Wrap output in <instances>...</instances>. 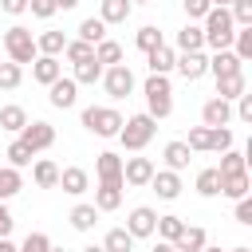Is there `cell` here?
<instances>
[{"instance_id":"6da1fadb","label":"cell","mask_w":252,"mask_h":252,"mask_svg":"<svg viewBox=\"0 0 252 252\" xmlns=\"http://www.w3.org/2000/svg\"><path fill=\"white\" fill-rule=\"evenodd\" d=\"M154 134H158V118H150V114L142 110V114H130V118H122L118 142H122V150L138 154V150H146V146L154 142Z\"/></svg>"},{"instance_id":"7a4b0ae2","label":"cell","mask_w":252,"mask_h":252,"mask_svg":"<svg viewBox=\"0 0 252 252\" xmlns=\"http://www.w3.org/2000/svg\"><path fill=\"white\" fill-rule=\"evenodd\" d=\"M142 94H146V114L150 118H169L173 114V87H169V75H150L142 83Z\"/></svg>"},{"instance_id":"3957f363","label":"cell","mask_w":252,"mask_h":252,"mask_svg":"<svg viewBox=\"0 0 252 252\" xmlns=\"http://www.w3.org/2000/svg\"><path fill=\"white\" fill-rule=\"evenodd\" d=\"M201 32H205V47L224 51V47H232V32H236V24H232L228 8H209V12H205Z\"/></svg>"},{"instance_id":"277c9868","label":"cell","mask_w":252,"mask_h":252,"mask_svg":"<svg viewBox=\"0 0 252 252\" xmlns=\"http://www.w3.org/2000/svg\"><path fill=\"white\" fill-rule=\"evenodd\" d=\"M4 51H8V59L12 63H32L39 51H35V35H32V28H24V24H12L8 32H4Z\"/></svg>"},{"instance_id":"5b68a950","label":"cell","mask_w":252,"mask_h":252,"mask_svg":"<svg viewBox=\"0 0 252 252\" xmlns=\"http://www.w3.org/2000/svg\"><path fill=\"white\" fill-rule=\"evenodd\" d=\"M83 126H87L91 134H98V138H118L122 114H118L114 106H87V110H83Z\"/></svg>"},{"instance_id":"8992f818","label":"cell","mask_w":252,"mask_h":252,"mask_svg":"<svg viewBox=\"0 0 252 252\" xmlns=\"http://www.w3.org/2000/svg\"><path fill=\"white\" fill-rule=\"evenodd\" d=\"M98 83H102V91L118 102V98H126V94L134 91V71H130L126 63H114V67H102V79H98Z\"/></svg>"},{"instance_id":"52a82bcc","label":"cell","mask_w":252,"mask_h":252,"mask_svg":"<svg viewBox=\"0 0 252 252\" xmlns=\"http://www.w3.org/2000/svg\"><path fill=\"white\" fill-rule=\"evenodd\" d=\"M173 71H177L185 83H197L201 75H209V55H205V51H177Z\"/></svg>"},{"instance_id":"ba28073f","label":"cell","mask_w":252,"mask_h":252,"mask_svg":"<svg viewBox=\"0 0 252 252\" xmlns=\"http://www.w3.org/2000/svg\"><path fill=\"white\" fill-rule=\"evenodd\" d=\"M20 142H24L32 154H43V150L55 146V126H51V122H28V126L20 130Z\"/></svg>"},{"instance_id":"9c48e42d","label":"cell","mask_w":252,"mask_h":252,"mask_svg":"<svg viewBox=\"0 0 252 252\" xmlns=\"http://www.w3.org/2000/svg\"><path fill=\"white\" fill-rule=\"evenodd\" d=\"M47 102H51L55 110L75 106V102H79V83H75L71 75H59L55 83H47Z\"/></svg>"},{"instance_id":"30bf717a","label":"cell","mask_w":252,"mask_h":252,"mask_svg":"<svg viewBox=\"0 0 252 252\" xmlns=\"http://www.w3.org/2000/svg\"><path fill=\"white\" fill-rule=\"evenodd\" d=\"M154 169H158V165H154L150 158H122V181H126V185H134V189L150 185Z\"/></svg>"},{"instance_id":"8fae6325","label":"cell","mask_w":252,"mask_h":252,"mask_svg":"<svg viewBox=\"0 0 252 252\" xmlns=\"http://www.w3.org/2000/svg\"><path fill=\"white\" fill-rule=\"evenodd\" d=\"M154 224H158V213H154L150 205H138V209H130V217H126V232H130L134 240L154 236Z\"/></svg>"},{"instance_id":"7c38bea8","label":"cell","mask_w":252,"mask_h":252,"mask_svg":"<svg viewBox=\"0 0 252 252\" xmlns=\"http://www.w3.org/2000/svg\"><path fill=\"white\" fill-rule=\"evenodd\" d=\"M55 189H63V193H71V197H83L87 189H91V173L83 169V165H67V169H59V185Z\"/></svg>"},{"instance_id":"4fadbf2b","label":"cell","mask_w":252,"mask_h":252,"mask_svg":"<svg viewBox=\"0 0 252 252\" xmlns=\"http://www.w3.org/2000/svg\"><path fill=\"white\" fill-rule=\"evenodd\" d=\"M150 189H154L161 201H177V197H181V173H173V169H154Z\"/></svg>"},{"instance_id":"5bb4252c","label":"cell","mask_w":252,"mask_h":252,"mask_svg":"<svg viewBox=\"0 0 252 252\" xmlns=\"http://www.w3.org/2000/svg\"><path fill=\"white\" fill-rule=\"evenodd\" d=\"M232 122V102H224V98H209L205 106H201V126H228Z\"/></svg>"},{"instance_id":"9a60e30c","label":"cell","mask_w":252,"mask_h":252,"mask_svg":"<svg viewBox=\"0 0 252 252\" xmlns=\"http://www.w3.org/2000/svg\"><path fill=\"white\" fill-rule=\"evenodd\" d=\"M122 181H98V189H94V209L98 213H114L118 205H122Z\"/></svg>"},{"instance_id":"2e32d148","label":"cell","mask_w":252,"mask_h":252,"mask_svg":"<svg viewBox=\"0 0 252 252\" xmlns=\"http://www.w3.org/2000/svg\"><path fill=\"white\" fill-rule=\"evenodd\" d=\"M209 71H213V79H224V75H240L244 63L232 55V47H224V51H213L209 55Z\"/></svg>"},{"instance_id":"e0dca14e","label":"cell","mask_w":252,"mask_h":252,"mask_svg":"<svg viewBox=\"0 0 252 252\" xmlns=\"http://www.w3.org/2000/svg\"><path fill=\"white\" fill-rule=\"evenodd\" d=\"M59 75H63L59 55H35V59H32V79H35V83H43V87H47V83H55Z\"/></svg>"},{"instance_id":"ac0fdd59","label":"cell","mask_w":252,"mask_h":252,"mask_svg":"<svg viewBox=\"0 0 252 252\" xmlns=\"http://www.w3.org/2000/svg\"><path fill=\"white\" fill-rule=\"evenodd\" d=\"M173 59H177V51H173L169 43H158L154 51H146V67H150V75H169V71H173Z\"/></svg>"},{"instance_id":"d6986e66","label":"cell","mask_w":252,"mask_h":252,"mask_svg":"<svg viewBox=\"0 0 252 252\" xmlns=\"http://www.w3.org/2000/svg\"><path fill=\"white\" fill-rule=\"evenodd\" d=\"M94 177H98V181H122V158L110 154V150L98 154V161H94ZM122 185H126V181H122Z\"/></svg>"},{"instance_id":"ffe728a7","label":"cell","mask_w":252,"mask_h":252,"mask_svg":"<svg viewBox=\"0 0 252 252\" xmlns=\"http://www.w3.org/2000/svg\"><path fill=\"white\" fill-rule=\"evenodd\" d=\"M205 244H209V236H205V228H201V224H185V228H181V236L173 240V248H177V252H201Z\"/></svg>"},{"instance_id":"44dd1931","label":"cell","mask_w":252,"mask_h":252,"mask_svg":"<svg viewBox=\"0 0 252 252\" xmlns=\"http://www.w3.org/2000/svg\"><path fill=\"white\" fill-rule=\"evenodd\" d=\"M173 51H205V32H201V24H185L181 32H177V47Z\"/></svg>"},{"instance_id":"7402d4cb","label":"cell","mask_w":252,"mask_h":252,"mask_svg":"<svg viewBox=\"0 0 252 252\" xmlns=\"http://www.w3.org/2000/svg\"><path fill=\"white\" fill-rule=\"evenodd\" d=\"M161 158H165V169L181 173V169H189V158H193V150H189L185 142H169V146L161 150Z\"/></svg>"},{"instance_id":"603a6c76","label":"cell","mask_w":252,"mask_h":252,"mask_svg":"<svg viewBox=\"0 0 252 252\" xmlns=\"http://www.w3.org/2000/svg\"><path fill=\"white\" fill-rule=\"evenodd\" d=\"M32 181H35L39 189H55V185H59V165H55L51 158H39V161L32 165Z\"/></svg>"},{"instance_id":"cb8c5ba5","label":"cell","mask_w":252,"mask_h":252,"mask_svg":"<svg viewBox=\"0 0 252 252\" xmlns=\"http://www.w3.org/2000/svg\"><path fill=\"white\" fill-rule=\"evenodd\" d=\"M248 185H252V181H248V169H244V173H224V177H220V197L240 201V197H248V193H252Z\"/></svg>"},{"instance_id":"d4e9b609","label":"cell","mask_w":252,"mask_h":252,"mask_svg":"<svg viewBox=\"0 0 252 252\" xmlns=\"http://www.w3.org/2000/svg\"><path fill=\"white\" fill-rule=\"evenodd\" d=\"M130 12H134V4H130V0H102L98 20L110 28V24H126V20H130Z\"/></svg>"},{"instance_id":"484cf974","label":"cell","mask_w":252,"mask_h":252,"mask_svg":"<svg viewBox=\"0 0 252 252\" xmlns=\"http://www.w3.org/2000/svg\"><path fill=\"white\" fill-rule=\"evenodd\" d=\"M24 189V173L16 165H0V201H12Z\"/></svg>"},{"instance_id":"4316f807","label":"cell","mask_w":252,"mask_h":252,"mask_svg":"<svg viewBox=\"0 0 252 252\" xmlns=\"http://www.w3.org/2000/svg\"><path fill=\"white\" fill-rule=\"evenodd\" d=\"M244 91H248V83H244V71H240V75H224V79H217V98H224V102L240 98Z\"/></svg>"},{"instance_id":"83f0119b","label":"cell","mask_w":252,"mask_h":252,"mask_svg":"<svg viewBox=\"0 0 252 252\" xmlns=\"http://www.w3.org/2000/svg\"><path fill=\"white\" fill-rule=\"evenodd\" d=\"M67 220H71V228H75V232H91V228L98 224V209H94V205H75Z\"/></svg>"},{"instance_id":"f1b7e54d","label":"cell","mask_w":252,"mask_h":252,"mask_svg":"<svg viewBox=\"0 0 252 252\" xmlns=\"http://www.w3.org/2000/svg\"><path fill=\"white\" fill-rule=\"evenodd\" d=\"M79 87H94L98 79H102V63L98 59H83V63H75V75H71Z\"/></svg>"},{"instance_id":"f546056e","label":"cell","mask_w":252,"mask_h":252,"mask_svg":"<svg viewBox=\"0 0 252 252\" xmlns=\"http://www.w3.org/2000/svg\"><path fill=\"white\" fill-rule=\"evenodd\" d=\"M24 126H28V110H24V106H16V102H12V106H4V110H0V130L20 134Z\"/></svg>"},{"instance_id":"4dcf8cb0","label":"cell","mask_w":252,"mask_h":252,"mask_svg":"<svg viewBox=\"0 0 252 252\" xmlns=\"http://www.w3.org/2000/svg\"><path fill=\"white\" fill-rule=\"evenodd\" d=\"M63 47H67V35H63V32H43V35H35V51H39V55H63Z\"/></svg>"},{"instance_id":"1f68e13d","label":"cell","mask_w":252,"mask_h":252,"mask_svg":"<svg viewBox=\"0 0 252 252\" xmlns=\"http://www.w3.org/2000/svg\"><path fill=\"white\" fill-rule=\"evenodd\" d=\"M197 193L201 197H220V169L217 165H209V169L197 173Z\"/></svg>"},{"instance_id":"d6a6232c","label":"cell","mask_w":252,"mask_h":252,"mask_svg":"<svg viewBox=\"0 0 252 252\" xmlns=\"http://www.w3.org/2000/svg\"><path fill=\"white\" fill-rule=\"evenodd\" d=\"M232 55H236L240 63H248V59H252V24L232 32Z\"/></svg>"},{"instance_id":"836d02e7","label":"cell","mask_w":252,"mask_h":252,"mask_svg":"<svg viewBox=\"0 0 252 252\" xmlns=\"http://www.w3.org/2000/svg\"><path fill=\"white\" fill-rule=\"evenodd\" d=\"M94 59H98L102 67L122 63V43H114V39H98V43H94Z\"/></svg>"},{"instance_id":"e575fe53","label":"cell","mask_w":252,"mask_h":252,"mask_svg":"<svg viewBox=\"0 0 252 252\" xmlns=\"http://www.w3.org/2000/svg\"><path fill=\"white\" fill-rule=\"evenodd\" d=\"M181 228H185V220H181V217H173V213L158 217V224H154V232H158L161 240H169V244H173V240L181 236Z\"/></svg>"},{"instance_id":"d590c367","label":"cell","mask_w":252,"mask_h":252,"mask_svg":"<svg viewBox=\"0 0 252 252\" xmlns=\"http://www.w3.org/2000/svg\"><path fill=\"white\" fill-rule=\"evenodd\" d=\"M102 252H134V236L126 228H110L102 240Z\"/></svg>"},{"instance_id":"8d00e7d4","label":"cell","mask_w":252,"mask_h":252,"mask_svg":"<svg viewBox=\"0 0 252 252\" xmlns=\"http://www.w3.org/2000/svg\"><path fill=\"white\" fill-rule=\"evenodd\" d=\"M217 169H220V177H224V173H244V169H248V158L228 146V150L220 154V165H217Z\"/></svg>"},{"instance_id":"74e56055","label":"cell","mask_w":252,"mask_h":252,"mask_svg":"<svg viewBox=\"0 0 252 252\" xmlns=\"http://www.w3.org/2000/svg\"><path fill=\"white\" fill-rule=\"evenodd\" d=\"M79 39H87V43H98V39H106V24H102L98 16H87V20L79 24Z\"/></svg>"},{"instance_id":"f35d334b","label":"cell","mask_w":252,"mask_h":252,"mask_svg":"<svg viewBox=\"0 0 252 252\" xmlns=\"http://www.w3.org/2000/svg\"><path fill=\"white\" fill-rule=\"evenodd\" d=\"M20 83H24V67H20V63H12V59H8V63H0V91H16Z\"/></svg>"},{"instance_id":"ab89813d","label":"cell","mask_w":252,"mask_h":252,"mask_svg":"<svg viewBox=\"0 0 252 252\" xmlns=\"http://www.w3.org/2000/svg\"><path fill=\"white\" fill-rule=\"evenodd\" d=\"M63 55H67L71 63H83V59H94V43H87V39H67V47H63Z\"/></svg>"},{"instance_id":"60d3db41","label":"cell","mask_w":252,"mask_h":252,"mask_svg":"<svg viewBox=\"0 0 252 252\" xmlns=\"http://www.w3.org/2000/svg\"><path fill=\"white\" fill-rule=\"evenodd\" d=\"M134 43H138V51H154V47H158V43H165V39H161V32H158L154 24H146V28H138Z\"/></svg>"},{"instance_id":"b9f144b4","label":"cell","mask_w":252,"mask_h":252,"mask_svg":"<svg viewBox=\"0 0 252 252\" xmlns=\"http://www.w3.org/2000/svg\"><path fill=\"white\" fill-rule=\"evenodd\" d=\"M232 146V130L228 126H209V150L213 154H224Z\"/></svg>"},{"instance_id":"7bdbcfd3","label":"cell","mask_w":252,"mask_h":252,"mask_svg":"<svg viewBox=\"0 0 252 252\" xmlns=\"http://www.w3.org/2000/svg\"><path fill=\"white\" fill-rule=\"evenodd\" d=\"M51 248V236L47 232H28L20 244H16V252H47Z\"/></svg>"},{"instance_id":"ee69618b","label":"cell","mask_w":252,"mask_h":252,"mask_svg":"<svg viewBox=\"0 0 252 252\" xmlns=\"http://www.w3.org/2000/svg\"><path fill=\"white\" fill-rule=\"evenodd\" d=\"M32 158H35V154H32V150H28V146H24L20 138H16L12 146H8V165H16V169H24V165H32Z\"/></svg>"},{"instance_id":"f6af8a7d","label":"cell","mask_w":252,"mask_h":252,"mask_svg":"<svg viewBox=\"0 0 252 252\" xmlns=\"http://www.w3.org/2000/svg\"><path fill=\"white\" fill-rule=\"evenodd\" d=\"M228 16H232L236 28H248L252 24V0H232L228 4Z\"/></svg>"},{"instance_id":"bcb514c9","label":"cell","mask_w":252,"mask_h":252,"mask_svg":"<svg viewBox=\"0 0 252 252\" xmlns=\"http://www.w3.org/2000/svg\"><path fill=\"white\" fill-rule=\"evenodd\" d=\"M28 12H32L35 20H51V16L59 12V4H55V0H28Z\"/></svg>"},{"instance_id":"7dc6e473","label":"cell","mask_w":252,"mask_h":252,"mask_svg":"<svg viewBox=\"0 0 252 252\" xmlns=\"http://www.w3.org/2000/svg\"><path fill=\"white\" fill-rule=\"evenodd\" d=\"M185 146L197 154V150H209V126H193L189 130V138H185Z\"/></svg>"},{"instance_id":"c3c4849f","label":"cell","mask_w":252,"mask_h":252,"mask_svg":"<svg viewBox=\"0 0 252 252\" xmlns=\"http://www.w3.org/2000/svg\"><path fill=\"white\" fill-rule=\"evenodd\" d=\"M181 8H185L189 20H205V12H209L213 4H209V0H181Z\"/></svg>"},{"instance_id":"681fc988","label":"cell","mask_w":252,"mask_h":252,"mask_svg":"<svg viewBox=\"0 0 252 252\" xmlns=\"http://www.w3.org/2000/svg\"><path fill=\"white\" fill-rule=\"evenodd\" d=\"M232 102H236V110H232V114H236L240 122H252V94L244 91V94H240V98H232Z\"/></svg>"},{"instance_id":"f907efd6","label":"cell","mask_w":252,"mask_h":252,"mask_svg":"<svg viewBox=\"0 0 252 252\" xmlns=\"http://www.w3.org/2000/svg\"><path fill=\"white\" fill-rule=\"evenodd\" d=\"M236 220L240 224H252V197H240L236 201Z\"/></svg>"},{"instance_id":"816d5d0a","label":"cell","mask_w":252,"mask_h":252,"mask_svg":"<svg viewBox=\"0 0 252 252\" xmlns=\"http://www.w3.org/2000/svg\"><path fill=\"white\" fill-rule=\"evenodd\" d=\"M12 228H16V217H12V209L0 201V236H8Z\"/></svg>"},{"instance_id":"f5cc1de1","label":"cell","mask_w":252,"mask_h":252,"mask_svg":"<svg viewBox=\"0 0 252 252\" xmlns=\"http://www.w3.org/2000/svg\"><path fill=\"white\" fill-rule=\"evenodd\" d=\"M0 12H8V16H20V12H28V0H0Z\"/></svg>"},{"instance_id":"db71d44e","label":"cell","mask_w":252,"mask_h":252,"mask_svg":"<svg viewBox=\"0 0 252 252\" xmlns=\"http://www.w3.org/2000/svg\"><path fill=\"white\" fill-rule=\"evenodd\" d=\"M154 252H177V248H173L169 240H158V244H154Z\"/></svg>"},{"instance_id":"11a10c76","label":"cell","mask_w":252,"mask_h":252,"mask_svg":"<svg viewBox=\"0 0 252 252\" xmlns=\"http://www.w3.org/2000/svg\"><path fill=\"white\" fill-rule=\"evenodd\" d=\"M0 252H16V244H12L8 236H0Z\"/></svg>"},{"instance_id":"9f6ffc18","label":"cell","mask_w":252,"mask_h":252,"mask_svg":"<svg viewBox=\"0 0 252 252\" xmlns=\"http://www.w3.org/2000/svg\"><path fill=\"white\" fill-rule=\"evenodd\" d=\"M55 4H59V8H63V12H67V8H75V4H79V0H55Z\"/></svg>"},{"instance_id":"6f0895ef","label":"cell","mask_w":252,"mask_h":252,"mask_svg":"<svg viewBox=\"0 0 252 252\" xmlns=\"http://www.w3.org/2000/svg\"><path fill=\"white\" fill-rule=\"evenodd\" d=\"M209 4H213V8H228L232 0H209Z\"/></svg>"},{"instance_id":"680465c9","label":"cell","mask_w":252,"mask_h":252,"mask_svg":"<svg viewBox=\"0 0 252 252\" xmlns=\"http://www.w3.org/2000/svg\"><path fill=\"white\" fill-rule=\"evenodd\" d=\"M83 252H102V244H91V248H83Z\"/></svg>"},{"instance_id":"91938a15","label":"cell","mask_w":252,"mask_h":252,"mask_svg":"<svg viewBox=\"0 0 252 252\" xmlns=\"http://www.w3.org/2000/svg\"><path fill=\"white\" fill-rule=\"evenodd\" d=\"M228 252H252V248H244V244H240V248H228Z\"/></svg>"},{"instance_id":"94428289","label":"cell","mask_w":252,"mask_h":252,"mask_svg":"<svg viewBox=\"0 0 252 252\" xmlns=\"http://www.w3.org/2000/svg\"><path fill=\"white\" fill-rule=\"evenodd\" d=\"M201 252H220V248H213V244H205V248H201Z\"/></svg>"},{"instance_id":"6125c7cd","label":"cell","mask_w":252,"mask_h":252,"mask_svg":"<svg viewBox=\"0 0 252 252\" xmlns=\"http://www.w3.org/2000/svg\"><path fill=\"white\" fill-rule=\"evenodd\" d=\"M130 4H150V0H130Z\"/></svg>"},{"instance_id":"be15d7a7","label":"cell","mask_w":252,"mask_h":252,"mask_svg":"<svg viewBox=\"0 0 252 252\" xmlns=\"http://www.w3.org/2000/svg\"><path fill=\"white\" fill-rule=\"evenodd\" d=\"M47 252H63V248H55V244H51V248H47Z\"/></svg>"}]
</instances>
